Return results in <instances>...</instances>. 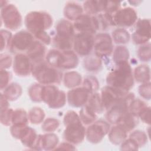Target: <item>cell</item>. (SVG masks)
<instances>
[{
  "mask_svg": "<svg viewBox=\"0 0 151 151\" xmlns=\"http://www.w3.org/2000/svg\"><path fill=\"white\" fill-rule=\"evenodd\" d=\"M93 35L87 33H77L74 35L73 41L74 51L81 57L88 55L94 46Z\"/></svg>",
  "mask_w": 151,
  "mask_h": 151,
  "instance_id": "obj_8",
  "label": "cell"
},
{
  "mask_svg": "<svg viewBox=\"0 0 151 151\" xmlns=\"http://www.w3.org/2000/svg\"><path fill=\"white\" fill-rule=\"evenodd\" d=\"M13 112L14 110L10 108L1 110V123L2 124L6 126H9L12 124Z\"/></svg>",
  "mask_w": 151,
  "mask_h": 151,
  "instance_id": "obj_43",
  "label": "cell"
},
{
  "mask_svg": "<svg viewBox=\"0 0 151 151\" xmlns=\"http://www.w3.org/2000/svg\"><path fill=\"white\" fill-rule=\"evenodd\" d=\"M52 22V17L44 11H31L27 14L24 20L28 31L34 37L46 32L51 27Z\"/></svg>",
  "mask_w": 151,
  "mask_h": 151,
  "instance_id": "obj_4",
  "label": "cell"
},
{
  "mask_svg": "<svg viewBox=\"0 0 151 151\" xmlns=\"http://www.w3.org/2000/svg\"><path fill=\"white\" fill-rule=\"evenodd\" d=\"M32 63L25 54L18 53L15 55L13 60L14 73L21 77H26L31 74Z\"/></svg>",
  "mask_w": 151,
  "mask_h": 151,
  "instance_id": "obj_15",
  "label": "cell"
},
{
  "mask_svg": "<svg viewBox=\"0 0 151 151\" xmlns=\"http://www.w3.org/2000/svg\"><path fill=\"white\" fill-rule=\"evenodd\" d=\"M126 93H122L109 86L104 87L101 89L100 96L104 110L107 111L117 104Z\"/></svg>",
  "mask_w": 151,
  "mask_h": 151,
  "instance_id": "obj_16",
  "label": "cell"
},
{
  "mask_svg": "<svg viewBox=\"0 0 151 151\" xmlns=\"http://www.w3.org/2000/svg\"><path fill=\"white\" fill-rule=\"evenodd\" d=\"M63 122L65 127L63 134L64 139L73 145L81 143L84 139L86 130L79 115L73 110H69L65 113Z\"/></svg>",
  "mask_w": 151,
  "mask_h": 151,
  "instance_id": "obj_2",
  "label": "cell"
},
{
  "mask_svg": "<svg viewBox=\"0 0 151 151\" xmlns=\"http://www.w3.org/2000/svg\"><path fill=\"white\" fill-rule=\"evenodd\" d=\"M65 86L69 88H74L79 86L82 82L81 74L76 71H69L65 73L63 78Z\"/></svg>",
  "mask_w": 151,
  "mask_h": 151,
  "instance_id": "obj_26",
  "label": "cell"
},
{
  "mask_svg": "<svg viewBox=\"0 0 151 151\" xmlns=\"http://www.w3.org/2000/svg\"><path fill=\"white\" fill-rule=\"evenodd\" d=\"M28 120V114H27L25 110L22 109L14 110L12 117V124L27 125Z\"/></svg>",
  "mask_w": 151,
  "mask_h": 151,
  "instance_id": "obj_33",
  "label": "cell"
},
{
  "mask_svg": "<svg viewBox=\"0 0 151 151\" xmlns=\"http://www.w3.org/2000/svg\"><path fill=\"white\" fill-rule=\"evenodd\" d=\"M12 64V60L10 55L1 54V69H8L11 67Z\"/></svg>",
  "mask_w": 151,
  "mask_h": 151,
  "instance_id": "obj_47",
  "label": "cell"
},
{
  "mask_svg": "<svg viewBox=\"0 0 151 151\" xmlns=\"http://www.w3.org/2000/svg\"><path fill=\"white\" fill-rule=\"evenodd\" d=\"M83 65L88 71H97L100 70L102 65L101 60L97 55H87L83 61Z\"/></svg>",
  "mask_w": 151,
  "mask_h": 151,
  "instance_id": "obj_28",
  "label": "cell"
},
{
  "mask_svg": "<svg viewBox=\"0 0 151 151\" xmlns=\"http://www.w3.org/2000/svg\"><path fill=\"white\" fill-rule=\"evenodd\" d=\"M8 100L5 97L3 93L1 94V110H5L9 108Z\"/></svg>",
  "mask_w": 151,
  "mask_h": 151,
  "instance_id": "obj_50",
  "label": "cell"
},
{
  "mask_svg": "<svg viewBox=\"0 0 151 151\" xmlns=\"http://www.w3.org/2000/svg\"><path fill=\"white\" fill-rule=\"evenodd\" d=\"M1 18L4 27L12 31L17 30L22 25V16L18 8L12 4L1 8Z\"/></svg>",
  "mask_w": 151,
  "mask_h": 151,
  "instance_id": "obj_6",
  "label": "cell"
},
{
  "mask_svg": "<svg viewBox=\"0 0 151 151\" xmlns=\"http://www.w3.org/2000/svg\"><path fill=\"white\" fill-rule=\"evenodd\" d=\"M147 106L143 101L137 99H134L129 106V111L139 117L140 113Z\"/></svg>",
  "mask_w": 151,
  "mask_h": 151,
  "instance_id": "obj_40",
  "label": "cell"
},
{
  "mask_svg": "<svg viewBox=\"0 0 151 151\" xmlns=\"http://www.w3.org/2000/svg\"><path fill=\"white\" fill-rule=\"evenodd\" d=\"M142 121L147 124H150V107L147 106L139 115Z\"/></svg>",
  "mask_w": 151,
  "mask_h": 151,
  "instance_id": "obj_48",
  "label": "cell"
},
{
  "mask_svg": "<svg viewBox=\"0 0 151 151\" xmlns=\"http://www.w3.org/2000/svg\"><path fill=\"white\" fill-rule=\"evenodd\" d=\"M138 117L129 111L123 115L117 124L122 126L128 133L133 130L138 124Z\"/></svg>",
  "mask_w": 151,
  "mask_h": 151,
  "instance_id": "obj_22",
  "label": "cell"
},
{
  "mask_svg": "<svg viewBox=\"0 0 151 151\" xmlns=\"http://www.w3.org/2000/svg\"><path fill=\"white\" fill-rule=\"evenodd\" d=\"M138 91L140 96L145 99L149 100L151 97L150 94V82L142 83L139 86Z\"/></svg>",
  "mask_w": 151,
  "mask_h": 151,
  "instance_id": "obj_44",
  "label": "cell"
},
{
  "mask_svg": "<svg viewBox=\"0 0 151 151\" xmlns=\"http://www.w3.org/2000/svg\"><path fill=\"white\" fill-rule=\"evenodd\" d=\"M83 12V8L77 2H68L65 4L64 9L65 17L71 21H76Z\"/></svg>",
  "mask_w": 151,
  "mask_h": 151,
  "instance_id": "obj_21",
  "label": "cell"
},
{
  "mask_svg": "<svg viewBox=\"0 0 151 151\" xmlns=\"http://www.w3.org/2000/svg\"><path fill=\"white\" fill-rule=\"evenodd\" d=\"M74 30L78 33H87L93 35L98 29V24L94 15L82 14L73 24Z\"/></svg>",
  "mask_w": 151,
  "mask_h": 151,
  "instance_id": "obj_12",
  "label": "cell"
},
{
  "mask_svg": "<svg viewBox=\"0 0 151 151\" xmlns=\"http://www.w3.org/2000/svg\"><path fill=\"white\" fill-rule=\"evenodd\" d=\"M129 57V50L125 46H117L113 51V60L115 64L128 61Z\"/></svg>",
  "mask_w": 151,
  "mask_h": 151,
  "instance_id": "obj_30",
  "label": "cell"
},
{
  "mask_svg": "<svg viewBox=\"0 0 151 151\" xmlns=\"http://www.w3.org/2000/svg\"><path fill=\"white\" fill-rule=\"evenodd\" d=\"M22 94L21 86L16 83L9 84L3 91V94L9 101L17 100Z\"/></svg>",
  "mask_w": 151,
  "mask_h": 151,
  "instance_id": "obj_27",
  "label": "cell"
},
{
  "mask_svg": "<svg viewBox=\"0 0 151 151\" xmlns=\"http://www.w3.org/2000/svg\"><path fill=\"white\" fill-rule=\"evenodd\" d=\"M45 117L44 110L39 107H32L28 113V118L30 122L34 124L42 123Z\"/></svg>",
  "mask_w": 151,
  "mask_h": 151,
  "instance_id": "obj_35",
  "label": "cell"
},
{
  "mask_svg": "<svg viewBox=\"0 0 151 151\" xmlns=\"http://www.w3.org/2000/svg\"><path fill=\"white\" fill-rule=\"evenodd\" d=\"M108 133L110 142L115 145L121 144L126 140L127 135V132L119 124H116L110 129Z\"/></svg>",
  "mask_w": 151,
  "mask_h": 151,
  "instance_id": "obj_23",
  "label": "cell"
},
{
  "mask_svg": "<svg viewBox=\"0 0 151 151\" xmlns=\"http://www.w3.org/2000/svg\"><path fill=\"white\" fill-rule=\"evenodd\" d=\"M111 38L113 41L117 44H124L129 42L130 35L126 29L119 28L112 32Z\"/></svg>",
  "mask_w": 151,
  "mask_h": 151,
  "instance_id": "obj_32",
  "label": "cell"
},
{
  "mask_svg": "<svg viewBox=\"0 0 151 151\" xmlns=\"http://www.w3.org/2000/svg\"><path fill=\"white\" fill-rule=\"evenodd\" d=\"M60 126V122L55 118L49 117L47 119L42 123L41 129L43 131L50 133L56 130Z\"/></svg>",
  "mask_w": 151,
  "mask_h": 151,
  "instance_id": "obj_41",
  "label": "cell"
},
{
  "mask_svg": "<svg viewBox=\"0 0 151 151\" xmlns=\"http://www.w3.org/2000/svg\"><path fill=\"white\" fill-rule=\"evenodd\" d=\"M93 110L96 114H101L104 110L101 96L97 92L91 93L85 104Z\"/></svg>",
  "mask_w": 151,
  "mask_h": 151,
  "instance_id": "obj_24",
  "label": "cell"
},
{
  "mask_svg": "<svg viewBox=\"0 0 151 151\" xmlns=\"http://www.w3.org/2000/svg\"><path fill=\"white\" fill-rule=\"evenodd\" d=\"M65 93L54 85L43 86L42 101L51 109H59L63 107L66 102Z\"/></svg>",
  "mask_w": 151,
  "mask_h": 151,
  "instance_id": "obj_5",
  "label": "cell"
},
{
  "mask_svg": "<svg viewBox=\"0 0 151 151\" xmlns=\"http://www.w3.org/2000/svg\"><path fill=\"white\" fill-rule=\"evenodd\" d=\"M31 74L42 85L59 84L63 78L62 73L51 66L45 60L32 63Z\"/></svg>",
  "mask_w": 151,
  "mask_h": 151,
  "instance_id": "obj_3",
  "label": "cell"
},
{
  "mask_svg": "<svg viewBox=\"0 0 151 151\" xmlns=\"http://www.w3.org/2000/svg\"><path fill=\"white\" fill-rule=\"evenodd\" d=\"M79 117L83 124L89 125L96 121L97 114L88 106L84 105L79 111Z\"/></svg>",
  "mask_w": 151,
  "mask_h": 151,
  "instance_id": "obj_31",
  "label": "cell"
},
{
  "mask_svg": "<svg viewBox=\"0 0 151 151\" xmlns=\"http://www.w3.org/2000/svg\"><path fill=\"white\" fill-rule=\"evenodd\" d=\"M26 52L27 55L30 58L32 63L45 60V47L44 44L38 40H35Z\"/></svg>",
  "mask_w": 151,
  "mask_h": 151,
  "instance_id": "obj_18",
  "label": "cell"
},
{
  "mask_svg": "<svg viewBox=\"0 0 151 151\" xmlns=\"http://www.w3.org/2000/svg\"><path fill=\"white\" fill-rule=\"evenodd\" d=\"M150 43L149 42L142 44L137 50V55L139 59L143 62H148L151 58Z\"/></svg>",
  "mask_w": 151,
  "mask_h": 151,
  "instance_id": "obj_37",
  "label": "cell"
},
{
  "mask_svg": "<svg viewBox=\"0 0 151 151\" xmlns=\"http://www.w3.org/2000/svg\"><path fill=\"white\" fill-rule=\"evenodd\" d=\"M133 77L139 83H145L150 82V73L149 67L145 64L136 67L134 70Z\"/></svg>",
  "mask_w": 151,
  "mask_h": 151,
  "instance_id": "obj_25",
  "label": "cell"
},
{
  "mask_svg": "<svg viewBox=\"0 0 151 151\" xmlns=\"http://www.w3.org/2000/svg\"><path fill=\"white\" fill-rule=\"evenodd\" d=\"M129 3H130L132 4V5H134V6H137L140 3L142 2V1H129Z\"/></svg>",
  "mask_w": 151,
  "mask_h": 151,
  "instance_id": "obj_51",
  "label": "cell"
},
{
  "mask_svg": "<svg viewBox=\"0 0 151 151\" xmlns=\"http://www.w3.org/2000/svg\"><path fill=\"white\" fill-rule=\"evenodd\" d=\"M129 138L133 140L139 147H143L147 143V136L142 130H135L129 136Z\"/></svg>",
  "mask_w": 151,
  "mask_h": 151,
  "instance_id": "obj_38",
  "label": "cell"
},
{
  "mask_svg": "<svg viewBox=\"0 0 151 151\" xmlns=\"http://www.w3.org/2000/svg\"><path fill=\"white\" fill-rule=\"evenodd\" d=\"M77 54L72 50L61 51L60 67V69L71 70L76 68L78 64Z\"/></svg>",
  "mask_w": 151,
  "mask_h": 151,
  "instance_id": "obj_19",
  "label": "cell"
},
{
  "mask_svg": "<svg viewBox=\"0 0 151 151\" xmlns=\"http://www.w3.org/2000/svg\"><path fill=\"white\" fill-rule=\"evenodd\" d=\"M42 84L35 83L32 84L28 89V94L31 100L34 102L42 101V91L43 88Z\"/></svg>",
  "mask_w": 151,
  "mask_h": 151,
  "instance_id": "obj_36",
  "label": "cell"
},
{
  "mask_svg": "<svg viewBox=\"0 0 151 151\" xmlns=\"http://www.w3.org/2000/svg\"><path fill=\"white\" fill-rule=\"evenodd\" d=\"M74 28L73 24L67 19H61L57 23L55 27V34L54 37L65 40H73L74 37Z\"/></svg>",
  "mask_w": 151,
  "mask_h": 151,
  "instance_id": "obj_17",
  "label": "cell"
},
{
  "mask_svg": "<svg viewBox=\"0 0 151 151\" xmlns=\"http://www.w3.org/2000/svg\"><path fill=\"white\" fill-rule=\"evenodd\" d=\"M107 86L124 93H129L133 87L134 77L129 62L115 64L107 76Z\"/></svg>",
  "mask_w": 151,
  "mask_h": 151,
  "instance_id": "obj_1",
  "label": "cell"
},
{
  "mask_svg": "<svg viewBox=\"0 0 151 151\" xmlns=\"http://www.w3.org/2000/svg\"><path fill=\"white\" fill-rule=\"evenodd\" d=\"M58 149L74 150H76V148L74 147V146L73 144L67 142L61 143L60 145L57 146V147H56V149L55 150H58Z\"/></svg>",
  "mask_w": 151,
  "mask_h": 151,
  "instance_id": "obj_49",
  "label": "cell"
},
{
  "mask_svg": "<svg viewBox=\"0 0 151 151\" xmlns=\"http://www.w3.org/2000/svg\"><path fill=\"white\" fill-rule=\"evenodd\" d=\"M61 51L57 49H51L48 51L45 56V61L52 67L59 68Z\"/></svg>",
  "mask_w": 151,
  "mask_h": 151,
  "instance_id": "obj_34",
  "label": "cell"
},
{
  "mask_svg": "<svg viewBox=\"0 0 151 151\" xmlns=\"http://www.w3.org/2000/svg\"><path fill=\"white\" fill-rule=\"evenodd\" d=\"M59 139L55 134L50 132L42 135L43 150H55L58 146Z\"/></svg>",
  "mask_w": 151,
  "mask_h": 151,
  "instance_id": "obj_29",
  "label": "cell"
},
{
  "mask_svg": "<svg viewBox=\"0 0 151 151\" xmlns=\"http://www.w3.org/2000/svg\"><path fill=\"white\" fill-rule=\"evenodd\" d=\"M137 21V12L131 7L120 8L113 14L114 25L122 27V28L132 26Z\"/></svg>",
  "mask_w": 151,
  "mask_h": 151,
  "instance_id": "obj_11",
  "label": "cell"
},
{
  "mask_svg": "<svg viewBox=\"0 0 151 151\" xmlns=\"http://www.w3.org/2000/svg\"><path fill=\"white\" fill-rule=\"evenodd\" d=\"M83 87L87 89L91 93L96 92L99 88V83L97 79L93 76L86 77L83 81Z\"/></svg>",
  "mask_w": 151,
  "mask_h": 151,
  "instance_id": "obj_39",
  "label": "cell"
},
{
  "mask_svg": "<svg viewBox=\"0 0 151 151\" xmlns=\"http://www.w3.org/2000/svg\"><path fill=\"white\" fill-rule=\"evenodd\" d=\"M1 51L10 48L12 40V34L8 30L1 29Z\"/></svg>",
  "mask_w": 151,
  "mask_h": 151,
  "instance_id": "obj_42",
  "label": "cell"
},
{
  "mask_svg": "<svg viewBox=\"0 0 151 151\" xmlns=\"http://www.w3.org/2000/svg\"><path fill=\"white\" fill-rule=\"evenodd\" d=\"M91 93L85 87L74 88L69 90L67 94V99L70 106L74 107L84 106Z\"/></svg>",
  "mask_w": 151,
  "mask_h": 151,
  "instance_id": "obj_14",
  "label": "cell"
},
{
  "mask_svg": "<svg viewBox=\"0 0 151 151\" xmlns=\"http://www.w3.org/2000/svg\"><path fill=\"white\" fill-rule=\"evenodd\" d=\"M106 1H86L83 4V8L86 14L96 15L105 12Z\"/></svg>",
  "mask_w": 151,
  "mask_h": 151,
  "instance_id": "obj_20",
  "label": "cell"
},
{
  "mask_svg": "<svg viewBox=\"0 0 151 151\" xmlns=\"http://www.w3.org/2000/svg\"><path fill=\"white\" fill-rule=\"evenodd\" d=\"M132 37L136 44L142 45L148 42L150 39V19H138L135 23V31Z\"/></svg>",
  "mask_w": 151,
  "mask_h": 151,
  "instance_id": "obj_13",
  "label": "cell"
},
{
  "mask_svg": "<svg viewBox=\"0 0 151 151\" xmlns=\"http://www.w3.org/2000/svg\"><path fill=\"white\" fill-rule=\"evenodd\" d=\"M94 54L101 59H106L113 51V40L107 33H100L94 37Z\"/></svg>",
  "mask_w": 151,
  "mask_h": 151,
  "instance_id": "obj_7",
  "label": "cell"
},
{
  "mask_svg": "<svg viewBox=\"0 0 151 151\" xmlns=\"http://www.w3.org/2000/svg\"><path fill=\"white\" fill-rule=\"evenodd\" d=\"M110 124L103 120L95 121L90 124L86 131L87 140L94 144L100 143L110 130Z\"/></svg>",
  "mask_w": 151,
  "mask_h": 151,
  "instance_id": "obj_10",
  "label": "cell"
},
{
  "mask_svg": "<svg viewBox=\"0 0 151 151\" xmlns=\"http://www.w3.org/2000/svg\"><path fill=\"white\" fill-rule=\"evenodd\" d=\"M34 37L28 31L22 30L17 32L12 37L9 50L12 53L27 52L35 40Z\"/></svg>",
  "mask_w": 151,
  "mask_h": 151,
  "instance_id": "obj_9",
  "label": "cell"
},
{
  "mask_svg": "<svg viewBox=\"0 0 151 151\" xmlns=\"http://www.w3.org/2000/svg\"><path fill=\"white\" fill-rule=\"evenodd\" d=\"M139 147L131 139L129 138L122 143L120 149L122 150H137Z\"/></svg>",
  "mask_w": 151,
  "mask_h": 151,
  "instance_id": "obj_46",
  "label": "cell"
},
{
  "mask_svg": "<svg viewBox=\"0 0 151 151\" xmlns=\"http://www.w3.org/2000/svg\"><path fill=\"white\" fill-rule=\"evenodd\" d=\"M11 78V74L10 72L4 69H1V90L5 88L9 84V82Z\"/></svg>",
  "mask_w": 151,
  "mask_h": 151,
  "instance_id": "obj_45",
  "label": "cell"
}]
</instances>
